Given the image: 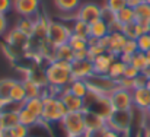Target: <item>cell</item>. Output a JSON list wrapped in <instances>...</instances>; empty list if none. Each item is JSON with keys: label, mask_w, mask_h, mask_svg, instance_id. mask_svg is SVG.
<instances>
[{"label": "cell", "mask_w": 150, "mask_h": 137, "mask_svg": "<svg viewBox=\"0 0 150 137\" xmlns=\"http://www.w3.org/2000/svg\"><path fill=\"white\" fill-rule=\"evenodd\" d=\"M125 66H127L125 63H122L120 58H117V60L112 63V66H111V69H109V72H108V76L117 82L118 79H121V77L124 76Z\"/></svg>", "instance_id": "d6a6232c"}, {"label": "cell", "mask_w": 150, "mask_h": 137, "mask_svg": "<svg viewBox=\"0 0 150 137\" xmlns=\"http://www.w3.org/2000/svg\"><path fill=\"white\" fill-rule=\"evenodd\" d=\"M144 3H147V4H150V0H143Z\"/></svg>", "instance_id": "11a10c76"}, {"label": "cell", "mask_w": 150, "mask_h": 137, "mask_svg": "<svg viewBox=\"0 0 150 137\" xmlns=\"http://www.w3.org/2000/svg\"><path fill=\"white\" fill-rule=\"evenodd\" d=\"M15 83H16V79H12V77L0 79V105L10 101V92Z\"/></svg>", "instance_id": "44dd1931"}, {"label": "cell", "mask_w": 150, "mask_h": 137, "mask_svg": "<svg viewBox=\"0 0 150 137\" xmlns=\"http://www.w3.org/2000/svg\"><path fill=\"white\" fill-rule=\"evenodd\" d=\"M54 60L71 63L74 60V51L69 44H63L54 48Z\"/></svg>", "instance_id": "ffe728a7"}, {"label": "cell", "mask_w": 150, "mask_h": 137, "mask_svg": "<svg viewBox=\"0 0 150 137\" xmlns=\"http://www.w3.org/2000/svg\"><path fill=\"white\" fill-rule=\"evenodd\" d=\"M109 32H111V28L102 18L89 25V37H92V38L100 40V38L106 37Z\"/></svg>", "instance_id": "e0dca14e"}, {"label": "cell", "mask_w": 150, "mask_h": 137, "mask_svg": "<svg viewBox=\"0 0 150 137\" xmlns=\"http://www.w3.org/2000/svg\"><path fill=\"white\" fill-rule=\"evenodd\" d=\"M128 133H120V131H115V130H111V128H106L103 137H127Z\"/></svg>", "instance_id": "f6af8a7d"}, {"label": "cell", "mask_w": 150, "mask_h": 137, "mask_svg": "<svg viewBox=\"0 0 150 137\" xmlns=\"http://www.w3.org/2000/svg\"><path fill=\"white\" fill-rule=\"evenodd\" d=\"M13 7V0H0V13L7 15Z\"/></svg>", "instance_id": "b9f144b4"}, {"label": "cell", "mask_w": 150, "mask_h": 137, "mask_svg": "<svg viewBox=\"0 0 150 137\" xmlns=\"http://www.w3.org/2000/svg\"><path fill=\"white\" fill-rule=\"evenodd\" d=\"M118 58H120L122 63H125V64H131L133 55H128V54H120V55H118Z\"/></svg>", "instance_id": "7dc6e473"}, {"label": "cell", "mask_w": 150, "mask_h": 137, "mask_svg": "<svg viewBox=\"0 0 150 137\" xmlns=\"http://www.w3.org/2000/svg\"><path fill=\"white\" fill-rule=\"evenodd\" d=\"M139 51V47H137V41L136 40H127L125 45L122 48V53L121 54H128V55H134L136 53Z\"/></svg>", "instance_id": "74e56055"}, {"label": "cell", "mask_w": 150, "mask_h": 137, "mask_svg": "<svg viewBox=\"0 0 150 137\" xmlns=\"http://www.w3.org/2000/svg\"><path fill=\"white\" fill-rule=\"evenodd\" d=\"M23 106L28 109V111H31L37 118H42V111H44V102H42V96H40V98H29V99H26L25 101V104H23Z\"/></svg>", "instance_id": "603a6c76"}, {"label": "cell", "mask_w": 150, "mask_h": 137, "mask_svg": "<svg viewBox=\"0 0 150 137\" xmlns=\"http://www.w3.org/2000/svg\"><path fill=\"white\" fill-rule=\"evenodd\" d=\"M60 99L63 101V104L66 105L69 112H83L86 109V104L83 98H79L76 95H73L70 91H67L66 88L58 93Z\"/></svg>", "instance_id": "30bf717a"}, {"label": "cell", "mask_w": 150, "mask_h": 137, "mask_svg": "<svg viewBox=\"0 0 150 137\" xmlns=\"http://www.w3.org/2000/svg\"><path fill=\"white\" fill-rule=\"evenodd\" d=\"M71 75H73V79H83V80H88L91 76L95 75L93 61H92L91 58L73 60V61H71Z\"/></svg>", "instance_id": "9c48e42d"}, {"label": "cell", "mask_w": 150, "mask_h": 137, "mask_svg": "<svg viewBox=\"0 0 150 137\" xmlns=\"http://www.w3.org/2000/svg\"><path fill=\"white\" fill-rule=\"evenodd\" d=\"M147 80H149V77L144 76L143 73H140V75L134 79V89H136V88H146V86H147Z\"/></svg>", "instance_id": "7bdbcfd3"}, {"label": "cell", "mask_w": 150, "mask_h": 137, "mask_svg": "<svg viewBox=\"0 0 150 137\" xmlns=\"http://www.w3.org/2000/svg\"><path fill=\"white\" fill-rule=\"evenodd\" d=\"M6 31H7V18H6V15L0 13V37L4 35Z\"/></svg>", "instance_id": "ee69618b"}, {"label": "cell", "mask_w": 150, "mask_h": 137, "mask_svg": "<svg viewBox=\"0 0 150 137\" xmlns=\"http://www.w3.org/2000/svg\"><path fill=\"white\" fill-rule=\"evenodd\" d=\"M117 85L118 88L121 89H125V91H133L134 89V79H128V77H121L117 80Z\"/></svg>", "instance_id": "ab89813d"}, {"label": "cell", "mask_w": 150, "mask_h": 137, "mask_svg": "<svg viewBox=\"0 0 150 137\" xmlns=\"http://www.w3.org/2000/svg\"><path fill=\"white\" fill-rule=\"evenodd\" d=\"M118 57L111 54V53H103L100 54L99 57L93 58V70H95V75H108L112 63L117 60Z\"/></svg>", "instance_id": "9a60e30c"}, {"label": "cell", "mask_w": 150, "mask_h": 137, "mask_svg": "<svg viewBox=\"0 0 150 137\" xmlns=\"http://www.w3.org/2000/svg\"><path fill=\"white\" fill-rule=\"evenodd\" d=\"M22 83H23V88H25L26 98H28V99H29V98H40V96L44 95V92H42L44 88H41L40 85H37L34 80L25 77V79L22 80Z\"/></svg>", "instance_id": "484cf974"}, {"label": "cell", "mask_w": 150, "mask_h": 137, "mask_svg": "<svg viewBox=\"0 0 150 137\" xmlns=\"http://www.w3.org/2000/svg\"><path fill=\"white\" fill-rule=\"evenodd\" d=\"M71 32L80 37H86L89 38V23L80 21V19H74L73 26H71Z\"/></svg>", "instance_id": "e575fe53"}, {"label": "cell", "mask_w": 150, "mask_h": 137, "mask_svg": "<svg viewBox=\"0 0 150 137\" xmlns=\"http://www.w3.org/2000/svg\"><path fill=\"white\" fill-rule=\"evenodd\" d=\"M144 114H146V117H149V118H150V106L146 109V111H144Z\"/></svg>", "instance_id": "816d5d0a"}, {"label": "cell", "mask_w": 150, "mask_h": 137, "mask_svg": "<svg viewBox=\"0 0 150 137\" xmlns=\"http://www.w3.org/2000/svg\"><path fill=\"white\" fill-rule=\"evenodd\" d=\"M83 117H85V124H86V133L91 131H96L99 128L106 127V118L102 117L98 112H93L91 109H85L83 111Z\"/></svg>", "instance_id": "4fadbf2b"}, {"label": "cell", "mask_w": 150, "mask_h": 137, "mask_svg": "<svg viewBox=\"0 0 150 137\" xmlns=\"http://www.w3.org/2000/svg\"><path fill=\"white\" fill-rule=\"evenodd\" d=\"M125 6H127V0H106L103 7L108 9L109 12H112V13H117L121 9H124Z\"/></svg>", "instance_id": "d590c367"}, {"label": "cell", "mask_w": 150, "mask_h": 137, "mask_svg": "<svg viewBox=\"0 0 150 137\" xmlns=\"http://www.w3.org/2000/svg\"><path fill=\"white\" fill-rule=\"evenodd\" d=\"M134 12H136V22L144 28H150V4L143 1L134 7Z\"/></svg>", "instance_id": "ac0fdd59"}, {"label": "cell", "mask_w": 150, "mask_h": 137, "mask_svg": "<svg viewBox=\"0 0 150 137\" xmlns=\"http://www.w3.org/2000/svg\"><path fill=\"white\" fill-rule=\"evenodd\" d=\"M102 12L103 7L96 4V3H85L83 6H80L76 12V19H80L86 23H93L95 21H98L102 18Z\"/></svg>", "instance_id": "ba28073f"}, {"label": "cell", "mask_w": 150, "mask_h": 137, "mask_svg": "<svg viewBox=\"0 0 150 137\" xmlns=\"http://www.w3.org/2000/svg\"><path fill=\"white\" fill-rule=\"evenodd\" d=\"M139 75H140V72H139L134 66H131V64H127V66H125V70H124V77H128V79H136Z\"/></svg>", "instance_id": "60d3db41"}, {"label": "cell", "mask_w": 150, "mask_h": 137, "mask_svg": "<svg viewBox=\"0 0 150 137\" xmlns=\"http://www.w3.org/2000/svg\"><path fill=\"white\" fill-rule=\"evenodd\" d=\"M26 99H28V98H26V92H25L22 80H16L15 86L12 88V92H10V101L15 102V104L23 105Z\"/></svg>", "instance_id": "d4e9b609"}, {"label": "cell", "mask_w": 150, "mask_h": 137, "mask_svg": "<svg viewBox=\"0 0 150 137\" xmlns=\"http://www.w3.org/2000/svg\"><path fill=\"white\" fill-rule=\"evenodd\" d=\"M71 35V29L66 26L63 22H50L48 32H47V41L52 47H58L69 43V38Z\"/></svg>", "instance_id": "8992f818"}, {"label": "cell", "mask_w": 150, "mask_h": 137, "mask_svg": "<svg viewBox=\"0 0 150 137\" xmlns=\"http://www.w3.org/2000/svg\"><path fill=\"white\" fill-rule=\"evenodd\" d=\"M44 70H45L48 88L54 92H61L64 88H67L70 85V82L73 80L71 63L52 60V61H50L47 64V67Z\"/></svg>", "instance_id": "6da1fadb"}, {"label": "cell", "mask_w": 150, "mask_h": 137, "mask_svg": "<svg viewBox=\"0 0 150 137\" xmlns=\"http://www.w3.org/2000/svg\"><path fill=\"white\" fill-rule=\"evenodd\" d=\"M18 114H19V123H21V124H23V126H26V127H32V126H35L37 123H40V121H41V120H40V118H37L31 111H28L23 105L19 108Z\"/></svg>", "instance_id": "83f0119b"}, {"label": "cell", "mask_w": 150, "mask_h": 137, "mask_svg": "<svg viewBox=\"0 0 150 137\" xmlns=\"http://www.w3.org/2000/svg\"><path fill=\"white\" fill-rule=\"evenodd\" d=\"M147 88L150 89V77H149V80H147Z\"/></svg>", "instance_id": "db71d44e"}, {"label": "cell", "mask_w": 150, "mask_h": 137, "mask_svg": "<svg viewBox=\"0 0 150 137\" xmlns=\"http://www.w3.org/2000/svg\"><path fill=\"white\" fill-rule=\"evenodd\" d=\"M42 102H44V111H42L41 121H44L45 124L60 123L64 118V115L69 112L66 105L60 99V96L55 95V92H50V93L44 92Z\"/></svg>", "instance_id": "7a4b0ae2"}, {"label": "cell", "mask_w": 150, "mask_h": 137, "mask_svg": "<svg viewBox=\"0 0 150 137\" xmlns=\"http://www.w3.org/2000/svg\"><path fill=\"white\" fill-rule=\"evenodd\" d=\"M115 21L124 26V25H128L131 22H136V12H134V7H130V6H125L124 9H121L120 12L115 13Z\"/></svg>", "instance_id": "7402d4cb"}, {"label": "cell", "mask_w": 150, "mask_h": 137, "mask_svg": "<svg viewBox=\"0 0 150 137\" xmlns=\"http://www.w3.org/2000/svg\"><path fill=\"white\" fill-rule=\"evenodd\" d=\"M67 91H70L73 95H76V96H79V98H86L88 95H89V85H88V82L86 80H83V79H73L71 82H70V85L66 88Z\"/></svg>", "instance_id": "d6986e66"}, {"label": "cell", "mask_w": 150, "mask_h": 137, "mask_svg": "<svg viewBox=\"0 0 150 137\" xmlns=\"http://www.w3.org/2000/svg\"><path fill=\"white\" fill-rule=\"evenodd\" d=\"M54 4L60 12L73 13L80 7V0H54Z\"/></svg>", "instance_id": "4316f807"}, {"label": "cell", "mask_w": 150, "mask_h": 137, "mask_svg": "<svg viewBox=\"0 0 150 137\" xmlns=\"http://www.w3.org/2000/svg\"><path fill=\"white\" fill-rule=\"evenodd\" d=\"M136 41H137L139 51H142V53H147V51L150 50V32L149 34H143V35H140Z\"/></svg>", "instance_id": "8d00e7d4"}, {"label": "cell", "mask_w": 150, "mask_h": 137, "mask_svg": "<svg viewBox=\"0 0 150 137\" xmlns=\"http://www.w3.org/2000/svg\"><path fill=\"white\" fill-rule=\"evenodd\" d=\"M0 137H1V133H0Z\"/></svg>", "instance_id": "6f0895ef"}, {"label": "cell", "mask_w": 150, "mask_h": 137, "mask_svg": "<svg viewBox=\"0 0 150 137\" xmlns=\"http://www.w3.org/2000/svg\"><path fill=\"white\" fill-rule=\"evenodd\" d=\"M4 130V127H3V121H1V117H0V133Z\"/></svg>", "instance_id": "f907efd6"}, {"label": "cell", "mask_w": 150, "mask_h": 137, "mask_svg": "<svg viewBox=\"0 0 150 137\" xmlns=\"http://www.w3.org/2000/svg\"><path fill=\"white\" fill-rule=\"evenodd\" d=\"M133 95V104H134V108L139 109V111H146L150 106V89L146 88H136L131 91Z\"/></svg>", "instance_id": "5bb4252c"}, {"label": "cell", "mask_w": 150, "mask_h": 137, "mask_svg": "<svg viewBox=\"0 0 150 137\" xmlns=\"http://www.w3.org/2000/svg\"><path fill=\"white\" fill-rule=\"evenodd\" d=\"M109 105L112 111H131L134 108L131 91H125L121 88H115L108 95Z\"/></svg>", "instance_id": "5b68a950"}, {"label": "cell", "mask_w": 150, "mask_h": 137, "mask_svg": "<svg viewBox=\"0 0 150 137\" xmlns=\"http://www.w3.org/2000/svg\"><path fill=\"white\" fill-rule=\"evenodd\" d=\"M13 9L22 18H32L38 13L40 0H13Z\"/></svg>", "instance_id": "7c38bea8"}, {"label": "cell", "mask_w": 150, "mask_h": 137, "mask_svg": "<svg viewBox=\"0 0 150 137\" xmlns=\"http://www.w3.org/2000/svg\"><path fill=\"white\" fill-rule=\"evenodd\" d=\"M16 29L21 31L22 34L28 35L29 38H32L34 29H35V21H32L31 18H22V19H19V22L16 23Z\"/></svg>", "instance_id": "f546056e"}, {"label": "cell", "mask_w": 150, "mask_h": 137, "mask_svg": "<svg viewBox=\"0 0 150 137\" xmlns=\"http://www.w3.org/2000/svg\"><path fill=\"white\" fill-rule=\"evenodd\" d=\"M0 111H1V105H0Z\"/></svg>", "instance_id": "9f6ffc18"}, {"label": "cell", "mask_w": 150, "mask_h": 137, "mask_svg": "<svg viewBox=\"0 0 150 137\" xmlns=\"http://www.w3.org/2000/svg\"><path fill=\"white\" fill-rule=\"evenodd\" d=\"M133 109L131 111H112L106 118V127L120 133H128L133 124Z\"/></svg>", "instance_id": "277c9868"}, {"label": "cell", "mask_w": 150, "mask_h": 137, "mask_svg": "<svg viewBox=\"0 0 150 137\" xmlns=\"http://www.w3.org/2000/svg\"><path fill=\"white\" fill-rule=\"evenodd\" d=\"M85 58H89V51H88V48H86V50L74 51V60H85Z\"/></svg>", "instance_id": "bcb514c9"}, {"label": "cell", "mask_w": 150, "mask_h": 137, "mask_svg": "<svg viewBox=\"0 0 150 137\" xmlns=\"http://www.w3.org/2000/svg\"><path fill=\"white\" fill-rule=\"evenodd\" d=\"M6 43L7 45L10 47L12 50H21V51H25L28 50L31 45V38L25 34H22L21 31H18L16 28L12 29L7 37H6Z\"/></svg>", "instance_id": "8fae6325"}, {"label": "cell", "mask_w": 150, "mask_h": 137, "mask_svg": "<svg viewBox=\"0 0 150 137\" xmlns=\"http://www.w3.org/2000/svg\"><path fill=\"white\" fill-rule=\"evenodd\" d=\"M131 66H134L140 73H143L147 67H149V60H147V55L146 53H142V51H137L134 55H133V60H131Z\"/></svg>", "instance_id": "1f68e13d"}, {"label": "cell", "mask_w": 150, "mask_h": 137, "mask_svg": "<svg viewBox=\"0 0 150 137\" xmlns=\"http://www.w3.org/2000/svg\"><path fill=\"white\" fill-rule=\"evenodd\" d=\"M1 137H16V136L13 134L12 128H4V130L1 131Z\"/></svg>", "instance_id": "c3c4849f"}, {"label": "cell", "mask_w": 150, "mask_h": 137, "mask_svg": "<svg viewBox=\"0 0 150 137\" xmlns=\"http://www.w3.org/2000/svg\"><path fill=\"white\" fill-rule=\"evenodd\" d=\"M67 44L73 48V51L86 50L88 45H89V38H86V37H80V35H76V34L71 32V35H70Z\"/></svg>", "instance_id": "4dcf8cb0"}, {"label": "cell", "mask_w": 150, "mask_h": 137, "mask_svg": "<svg viewBox=\"0 0 150 137\" xmlns=\"http://www.w3.org/2000/svg\"><path fill=\"white\" fill-rule=\"evenodd\" d=\"M88 51H89V58H91L92 61H93V58L99 57L100 54L106 53V50L100 45L99 40L92 38V37H89V45H88Z\"/></svg>", "instance_id": "836d02e7"}, {"label": "cell", "mask_w": 150, "mask_h": 137, "mask_svg": "<svg viewBox=\"0 0 150 137\" xmlns=\"http://www.w3.org/2000/svg\"><path fill=\"white\" fill-rule=\"evenodd\" d=\"M66 137H85L86 136V124L83 112H67L64 118L60 121Z\"/></svg>", "instance_id": "3957f363"}, {"label": "cell", "mask_w": 150, "mask_h": 137, "mask_svg": "<svg viewBox=\"0 0 150 137\" xmlns=\"http://www.w3.org/2000/svg\"><path fill=\"white\" fill-rule=\"evenodd\" d=\"M127 37L121 31H111L109 32V43H108V53L114 55H120L122 53V48L127 43Z\"/></svg>", "instance_id": "2e32d148"}, {"label": "cell", "mask_w": 150, "mask_h": 137, "mask_svg": "<svg viewBox=\"0 0 150 137\" xmlns=\"http://www.w3.org/2000/svg\"><path fill=\"white\" fill-rule=\"evenodd\" d=\"M26 77L34 80L41 88H48V82H47V76H45V70L44 69H32V70H29L26 73Z\"/></svg>", "instance_id": "f1b7e54d"}, {"label": "cell", "mask_w": 150, "mask_h": 137, "mask_svg": "<svg viewBox=\"0 0 150 137\" xmlns=\"http://www.w3.org/2000/svg\"><path fill=\"white\" fill-rule=\"evenodd\" d=\"M12 131L16 137H29V127L23 126V124H16L15 127H12Z\"/></svg>", "instance_id": "f35d334b"}, {"label": "cell", "mask_w": 150, "mask_h": 137, "mask_svg": "<svg viewBox=\"0 0 150 137\" xmlns=\"http://www.w3.org/2000/svg\"><path fill=\"white\" fill-rule=\"evenodd\" d=\"M146 55H147V60H149V66H150V50L146 53Z\"/></svg>", "instance_id": "f5cc1de1"}, {"label": "cell", "mask_w": 150, "mask_h": 137, "mask_svg": "<svg viewBox=\"0 0 150 137\" xmlns=\"http://www.w3.org/2000/svg\"><path fill=\"white\" fill-rule=\"evenodd\" d=\"M86 82L92 92H96V93L105 95V96H108L115 88H118L117 82L114 79H111L108 75H93Z\"/></svg>", "instance_id": "52a82bcc"}, {"label": "cell", "mask_w": 150, "mask_h": 137, "mask_svg": "<svg viewBox=\"0 0 150 137\" xmlns=\"http://www.w3.org/2000/svg\"><path fill=\"white\" fill-rule=\"evenodd\" d=\"M144 137H150V127L146 128V133H144Z\"/></svg>", "instance_id": "681fc988"}, {"label": "cell", "mask_w": 150, "mask_h": 137, "mask_svg": "<svg viewBox=\"0 0 150 137\" xmlns=\"http://www.w3.org/2000/svg\"><path fill=\"white\" fill-rule=\"evenodd\" d=\"M19 109H1L0 111V117L3 121V127L4 128H12L16 124H19Z\"/></svg>", "instance_id": "cb8c5ba5"}]
</instances>
